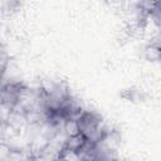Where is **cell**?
Listing matches in <instances>:
<instances>
[{
	"label": "cell",
	"instance_id": "obj_1",
	"mask_svg": "<svg viewBox=\"0 0 161 161\" xmlns=\"http://www.w3.org/2000/svg\"><path fill=\"white\" fill-rule=\"evenodd\" d=\"M25 84L21 82H15V80H10L6 87L0 92V102L11 107L14 109V107L18 104V99H19V93L21 91V88Z\"/></svg>",
	"mask_w": 161,
	"mask_h": 161
},
{
	"label": "cell",
	"instance_id": "obj_2",
	"mask_svg": "<svg viewBox=\"0 0 161 161\" xmlns=\"http://www.w3.org/2000/svg\"><path fill=\"white\" fill-rule=\"evenodd\" d=\"M79 161H96L97 160V150L96 145L91 143L86 140V143L82 146V148L77 152Z\"/></svg>",
	"mask_w": 161,
	"mask_h": 161
},
{
	"label": "cell",
	"instance_id": "obj_3",
	"mask_svg": "<svg viewBox=\"0 0 161 161\" xmlns=\"http://www.w3.org/2000/svg\"><path fill=\"white\" fill-rule=\"evenodd\" d=\"M6 123L10 127H13L15 131H18V132H20V130H23L26 126V122H25V118H24V113L19 112V111H15V109H13V112L10 113L9 118L6 119Z\"/></svg>",
	"mask_w": 161,
	"mask_h": 161
},
{
	"label": "cell",
	"instance_id": "obj_4",
	"mask_svg": "<svg viewBox=\"0 0 161 161\" xmlns=\"http://www.w3.org/2000/svg\"><path fill=\"white\" fill-rule=\"evenodd\" d=\"M86 143V137L80 133L75 135V136H70V137H67L65 141H64V146L63 148L65 150H69V151H74V152H78L82 146Z\"/></svg>",
	"mask_w": 161,
	"mask_h": 161
},
{
	"label": "cell",
	"instance_id": "obj_5",
	"mask_svg": "<svg viewBox=\"0 0 161 161\" xmlns=\"http://www.w3.org/2000/svg\"><path fill=\"white\" fill-rule=\"evenodd\" d=\"M143 57L148 62H158L161 58V50L158 42H151L143 50Z\"/></svg>",
	"mask_w": 161,
	"mask_h": 161
},
{
	"label": "cell",
	"instance_id": "obj_6",
	"mask_svg": "<svg viewBox=\"0 0 161 161\" xmlns=\"http://www.w3.org/2000/svg\"><path fill=\"white\" fill-rule=\"evenodd\" d=\"M62 132L65 135V137H70V136H75L79 133V126L78 122L74 119H65L62 127Z\"/></svg>",
	"mask_w": 161,
	"mask_h": 161
},
{
	"label": "cell",
	"instance_id": "obj_7",
	"mask_svg": "<svg viewBox=\"0 0 161 161\" xmlns=\"http://www.w3.org/2000/svg\"><path fill=\"white\" fill-rule=\"evenodd\" d=\"M58 156L62 157L64 161H79V157H78L77 152L69 151V150H65V148H62V151L59 152Z\"/></svg>",
	"mask_w": 161,
	"mask_h": 161
},
{
	"label": "cell",
	"instance_id": "obj_8",
	"mask_svg": "<svg viewBox=\"0 0 161 161\" xmlns=\"http://www.w3.org/2000/svg\"><path fill=\"white\" fill-rule=\"evenodd\" d=\"M11 112H13V108L11 107H9V106H6V104H4V103L0 102V121L6 122V119L9 118V116H10Z\"/></svg>",
	"mask_w": 161,
	"mask_h": 161
},
{
	"label": "cell",
	"instance_id": "obj_9",
	"mask_svg": "<svg viewBox=\"0 0 161 161\" xmlns=\"http://www.w3.org/2000/svg\"><path fill=\"white\" fill-rule=\"evenodd\" d=\"M9 55L8 54H3L0 55V75H4L6 69H8V65H9Z\"/></svg>",
	"mask_w": 161,
	"mask_h": 161
},
{
	"label": "cell",
	"instance_id": "obj_10",
	"mask_svg": "<svg viewBox=\"0 0 161 161\" xmlns=\"http://www.w3.org/2000/svg\"><path fill=\"white\" fill-rule=\"evenodd\" d=\"M57 157L50 155V153H47V152H40L39 155L35 156V161H54Z\"/></svg>",
	"mask_w": 161,
	"mask_h": 161
},
{
	"label": "cell",
	"instance_id": "obj_11",
	"mask_svg": "<svg viewBox=\"0 0 161 161\" xmlns=\"http://www.w3.org/2000/svg\"><path fill=\"white\" fill-rule=\"evenodd\" d=\"M9 82H10V80H8L4 75H0V92L6 87V84H8Z\"/></svg>",
	"mask_w": 161,
	"mask_h": 161
},
{
	"label": "cell",
	"instance_id": "obj_12",
	"mask_svg": "<svg viewBox=\"0 0 161 161\" xmlns=\"http://www.w3.org/2000/svg\"><path fill=\"white\" fill-rule=\"evenodd\" d=\"M54 161H64V160H63V158H62V157H59V156H58V157H57V158H55V160H54Z\"/></svg>",
	"mask_w": 161,
	"mask_h": 161
}]
</instances>
